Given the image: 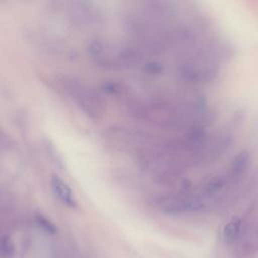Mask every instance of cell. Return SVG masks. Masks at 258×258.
I'll return each instance as SVG.
<instances>
[{"mask_svg": "<svg viewBox=\"0 0 258 258\" xmlns=\"http://www.w3.org/2000/svg\"><path fill=\"white\" fill-rule=\"evenodd\" d=\"M89 58L107 70L131 69L144 62V50L135 42L116 43L103 37H93L86 44Z\"/></svg>", "mask_w": 258, "mask_h": 258, "instance_id": "1", "label": "cell"}, {"mask_svg": "<svg viewBox=\"0 0 258 258\" xmlns=\"http://www.w3.org/2000/svg\"><path fill=\"white\" fill-rule=\"evenodd\" d=\"M54 85L87 118L94 122L104 118L107 104L101 92L95 90L81 78L70 74L58 75L54 79Z\"/></svg>", "mask_w": 258, "mask_h": 258, "instance_id": "2", "label": "cell"}, {"mask_svg": "<svg viewBox=\"0 0 258 258\" xmlns=\"http://www.w3.org/2000/svg\"><path fill=\"white\" fill-rule=\"evenodd\" d=\"M208 202L201 194L190 192L189 189H180L175 194L155 198L153 204L164 214L182 215L197 213L206 209Z\"/></svg>", "mask_w": 258, "mask_h": 258, "instance_id": "3", "label": "cell"}, {"mask_svg": "<svg viewBox=\"0 0 258 258\" xmlns=\"http://www.w3.org/2000/svg\"><path fill=\"white\" fill-rule=\"evenodd\" d=\"M219 74L218 64L208 58L186 59L175 68L176 78L190 85L211 84L218 78Z\"/></svg>", "mask_w": 258, "mask_h": 258, "instance_id": "4", "label": "cell"}, {"mask_svg": "<svg viewBox=\"0 0 258 258\" xmlns=\"http://www.w3.org/2000/svg\"><path fill=\"white\" fill-rule=\"evenodd\" d=\"M66 12L69 22L79 29L95 27L103 20L101 9L91 1L68 2Z\"/></svg>", "mask_w": 258, "mask_h": 258, "instance_id": "5", "label": "cell"}, {"mask_svg": "<svg viewBox=\"0 0 258 258\" xmlns=\"http://www.w3.org/2000/svg\"><path fill=\"white\" fill-rule=\"evenodd\" d=\"M50 187L55 198L66 207L75 209L78 206L77 198L70 185L57 174L50 177Z\"/></svg>", "mask_w": 258, "mask_h": 258, "instance_id": "6", "label": "cell"}, {"mask_svg": "<svg viewBox=\"0 0 258 258\" xmlns=\"http://www.w3.org/2000/svg\"><path fill=\"white\" fill-rule=\"evenodd\" d=\"M251 163V154L248 150L240 151L232 160L229 171L227 172L230 179L231 185H236L240 183L241 179L246 174Z\"/></svg>", "mask_w": 258, "mask_h": 258, "instance_id": "7", "label": "cell"}, {"mask_svg": "<svg viewBox=\"0 0 258 258\" xmlns=\"http://www.w3.org/2000/svg\"><path fill=\"white\" fill-rule=\"evenodd\" d=\"M230 185H231V182L227 172L216 174L205 182L200 194L209 201L210 199L222 194Z\"/></svg>", "mask_w": 258, "mask_h": 258, "instance_id": "8", "label": "cell"}, {"mask_svg": "<svg viewBox=\"0 0 258 258\" xmlns=\"http://www.w3.org/2000/svg\"><path fill=\"white\" fill-rule=\"evenodd\" d=\"M242 219L240 217H233L229 220L223 228V237L228 243L234 242L240 235L242 230Z\"/></svg>", "mask_w": 258, "mask_h": 258, "instance_id": "9", "label": "cell"}, {"mask_svg": "<svg viewBox=\"0 0 258 258\" xmlns=\"http://www.w3.org/2000/svg\"><path fill=\"white\" fill-rule=\"evenodd\" d=\"M99 91L101 93L111 95V96H122L126 93L127 87L124 82L120 80L110 79L101 83Z\"/></svg>", "mask_w": 258, "mask_h": 258, "instance_id": "10", "label": "cell"}, {"mask_svg": "<svg viewBox=\"0 0 258 258\" xmlns=\"http://www.w3.org/2000/svg\"><path fill=\"white\" fill-rule=\"evenodd\" d=\"M43 147L50 163L58 170H63V160L60 153L57 150V147H55V144L50 139L46 138L43 140Z\"/></svg>", "mask_w": 258, "mask_h": 258, "instance_id": "11", "label": "cell"}, {"mask_svg": "<svg viewBox=\"0 0 258 258\" xmlns=\"http://www.w3.org/2000/svg\"><path fill=\"white\" fill-rule=\"evenodd\" d=\"M141 70L146 75L158 76L165 71V66L163 62L157 59H151V60H145L141 64Z\"/></svg>", "mask_w": 258, "mask_h": 258, "instance_id": "12", "label": "cell"}, {"mask_svg": "<svg viewBox=\"0 0 258 258\" xmlns=\"http://www.w3.org/2000/svg\"><path fill=\"white\" fill-rule=\"evenodd\" d=\"M14 244L8 235H4L1 239L0 253L3 258H11L14 254Z\"/></svg>", "mask_w": 258, "mask_h": 258, "instance_id": "13", "label": "cell"}, {"mask_svg": "<svg viewBox=\"0 0 258 258\" xmlns=\"http://www.w3.org/2000/svg\"><path fill=\"white\" fill-rule=\"evenodd\" d=\"M35 222L36 224L45 232L49 233V234H55L57 231L56 226L46 217H44L43 215H36L35 216Z\"/></svg>", "mask_w": 258, "mask_h": 258, "instance_id": "14", "label": "cell"}]
</instances>
